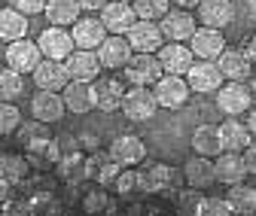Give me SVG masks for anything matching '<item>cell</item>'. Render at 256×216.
I'll list each match as a JSON object with an SVG mask.
<instances>
[{
    "mask_svg": "<svg viewBox=\"0 0 256 216\" xmlns=\"http://www.w3.org/2000/svg\"><path fill=\"white\" fill-rule=\"evenodd\" d=\"M132 6H134L138 18L156 21V18H162V15L171 9V0H132Z\"/></svg>",
    "mask_w": 256,
    "mask_h": 216,
    "instance_id": "e575fe53",
    "label": "cell"
},
{
    "mask_svg": "<svg viewBox=\"0 0 256 216\" xmlns=\"http://www.w3.org/2000/svg\"><path fill=\"white\" fill-rule=\"evenodd\" d=\"M18 125H22V113H18V107L12 104V101H0V134H12V131H18Z\"/></svg>",
    "mask_w": 256,
    "mask_h": 216,
    "instance_id": "d590c367",
    "label": "cell"
},
{
    "mask_svg": "<svg viewBox=\"0 0 256 216\" xmlns=\"http://www.w3.org/2000/svg\"><path fill=\"white\" fill-rule=\"evenodd\" d=\"M64 104H68L70 113L82 116L88 110L98 107V91H94V82H80V79H70L68 85H64Z\"/></svg>",
    "mask_w": 256,
    "mask_h": 216,
    "instance_id": "9a60e30c",
    "label": "cell"
},
{
    "mask_svg": "<svg viewBox=\"0 0 256 216\" xmlns=\"http://www.w3.org/2000/svg\"><path fill=\"white\" fill-rule=\"evenodd\" d=\"M101 12H104L101 21L107 27V34H128V27L138 21V12L128 0H107Z\"/></svg>",
    "mask_w": 256,
    "mask_h": 216,
    "instance_id": "5bb4252c",
    "label": "cell"
},
{
    "mask_svg": "<svg viewBox=\"0 0 256 216\" xmlns=\"http://www.w3.org/2000/svg\"><path fill=\"white\" fill-rule=\"evenodd\" d=\"M202 189H196V186H192V189H183L180 195H177V204H180V210L183 213H198V204H202Z\"/></svg>",
    "mask_w": 256,
    "mask_h": 216,
    "instance_id": "60d3db41",
    "label": "cell"
},
{
    "mask_svg": "<svg viewBox=\"0 0 256 216\" xmlns=\"http://www.w3.org/2000/svg\"><path fill=\"white\" fill-rule=\"evenodd\" d=\"M158 110V101L152 91H146V85H134L132 91H125V101H122V113L128 122H150Z\"/></svg>",
    "mask_w": 256,
    "mask_h": 216,
    "instance_id": "277c9868",
    "label": "cell"
},
{
    "mask_svg": "<svg viewBox=\"0 0 256 216\" xmlns=\"http://www.w3.org/2000/svg\"><path fill=\"white\" fill-rule=\"evenodd\" d=\"M61 174H64V180H68V183H80V180H86V177H88V171H86V159L80 156V152L68 156V159L61 162Z\"/></svg>",
    "mask_w": 256,
    "mask_h": 216,
    "instance_id": "8d00e7d4",
    "label": "cell"
},
{
    "mask_svg": "<svg viewBox=\"0 0 256 216\" xmlns=\"http://www.w3.org/2000/svg\"><path fill=\"white\" fill-rule=\"evenodd\" d=\"M216 107L226 116H241L250 110V85L241 79H229L216 88Z\"/></svg>",
    "mask_w": 256,
    "mask_h": 216,
    "instance_id": "5b68a950",
    "label": "cell"
},
{
    "mask_svg": "<svg viewBox=\"0 0 256 216\" xmlns=\"http://www.w3.org/2000/svg\"><path fill=\"white\" fill-rule=\"evenodd\" d=\"M24 34H28V15L18 12L16 6L0 9V40L10 43V40H18Z\"/></svg>",
    "mask_w": 256,
    "mask_h": 216,
    "instance_id": "f546056e",
    "label": "cell"
},
{
    "mask_svg": "<svg viewBox=\"0 0 256 216\" xmlns=\"http://www.w3.org/2000/svg\"><path fill=\"white\" fill-rule=\"evenodd\" d=\"M64 113H68V104H64V98L58 95V91L40 88L37 95L30 98V116L40 119V122H49V125H55V122L64 119Z\"/></svg>",
    "mask_w": 256,
    "mask_h": 216,
    "instance_id": "4fadbf2b",
    "label": "cell"
},
{
    "mask_svg": "<svg viewBox=\"0 0 256 216\" xmlns=\"http://www.w3.org/2000/svg\"><path fill=\"white\" fill-rule=\"evenodd\" d=\"M94 91H98V110H101V113L122 110L125 85H122L119 79H101V82H94Z\"/></svg>",
    "mask_w": 256,
    "mask_h": 216,
    "instance_id": "4316f807",
    "label": "cell"
},
{
    "mask_svg": "<svg viewBox=\"0 0 256 216\" xmlns=\"http://www.w3.org/2000/svg\"><path fill=\"white\" fill-rule=\"evenodd\" d=\"M220 137H222V149H232V152H244L250 146V128L238 119H226L220 125Z\"/></svg>",
    "mask_w": 256,
    "mask_h": 216,
    "instance_id": "83f0119b",
    "label": "cell"
},
{
    "mask_svg": "<svg viewBox=\"0 0 256 216\" xmlns=\"http://www.w3.org/2000/svg\"><path fill=\"white\" fill-rule=\"evenodd\" d=\"M116 189H119V195H122V198H128V195L140 192V180H138V171H132V168H128L125 174L119 171V177H116Z\"/></svg>",
    "mask_w": 256,
    "mask_h": 216,
    "instance_id": "74e56055",
    "label": "cell"
},
{
    "mask_svg": "<svg viewBox=\"0 0 256 216\" xmlns=\"http://www.w3.org/2000/svg\"><path fill=\"white\" fill-rule=\"evenodd\" d=\"M214 168H216V183H226V186L244 183V177L250 174L247 162H244V152H232V149H222L214 162Z\"/></svg>",
    "mask_w": 256,
    "mask_h": 216,
    "instance_id": "d6986e66",
    "label": "cell"
},
{
    "mask_svg": "<svg viewBox=\"0 0 256 216\" xmlns=\"http://www.w3.org/2000/svg\"><path fill=\"white\" fill-rule=\"evenodd\" d=\"M247 128H250V134L256 137V110H250V119H247Z\"/></svg>",
    "mask_w": 256,
    "mask_h": 216,
    "instance_id": "c3c4849f",
    "label": "cell"
},
{
    "mask_svg": "<svg viewBox=\"0 0 256 216\" xmlns=\"http://www.w3.org/2000/svg\"><path fill=\"white\" fill-rule=\"evenodd\" d=\"M152 88H156L152 95H156L158 107H165V110H177V107H183V104L189 101V95H192V88H189L186 76H177V73H162Z\"/></svg>",
    "mask_w": 256,
    "mask_h": 216,
    "instance_id": "3957f363",
    "label": "cell"
},
{
    "mask_svg": "<svg viewBox=\"0 0 256 216\" xmlns=\"http://www.w3.org/2000/svg\"><path fill=\"white\" fill-rule=\"evenodd\" d=\"M22 91H24V79L18 70H12V67L0 70V101H16Z\"/></svg>",
    "mask_w": 256,
    "mask_h": 216,
    "instance_id": "836d02e7",
    "label": "cell"
},
{
    "mask_svg": "<svg viewBox=\"0 0 256 216\" xmlns=\"http://www.w3.org/2000/svg\"><path fill=\"white\" fill-rule=\"evenodd\" d=\"M226 198L232 204V213H256V189L247 183H232Z\"/></svg>",
    "mask_w": 256,
    "mask_h": 216,
    "instance_id": "4dcf8cb0",
    "label": "cell"
},
{
    "mask_svg": "<svg viewBox=\"0 0 256 216\" xmlns=\"http://www.w3.org/2000/svg\"><path fill=\"white\" fill-rule=\"evenodd\" d=\"M80 0H46V9L43 15L52 21V24H61V27H70L76 18H80Z\"/></svg>",
    "mask_w": 256,
    "mask_h": 216,
    "instance_id": "f1b7e54d",
    "label": "cell"
},
{
    "mask_svg": "<svg viewBox=\"0 0 256 216\" xmlns=\"http://www.w3.org/2000/svg\"><path fill=\"white\" fill-rule=\"evenodd\" d=\"M128 43H132L134 52H158L165 43V34H162V27H158L156 21L150 18H138L132 27H128Z\"/></svg>",
    "mask_w": 256,
    "mask_h": 216,
    "instance_id": "8fae6325",
    "label": "cell"
},
{
    "mask_svg": "<svg viewBox=\"0 0 256 216\" xmlns=\"http://www.w3.org/2000/svg\"><path fill=\"white\" fill-rule=\"evenodd\" d=\"M222 70H220V64L216 61H208V58H198V61H192V67L186 70V82H189V88L192 91H216L220 85H222Z\"/></svg>",
    "mask_w": 256,
    "mask_h": 216,
    "instance_id": "9c48e42d",
    "label": "cell"
},
{
    "mask_svg": "<svg viewBox=\"0 0 256 216\" xmlns=\"http://www.w3.org/2000/svg\"><path fill=\"white\" fill-rule=\"evenodd\" d=\"M198 213H208V216H229V213H232V204H229V198H202Z\"/></svg>",
    "mask_w": 256,
    "mask_h": 216,
    "instance_id": "f35d334b",
    "label": "cell"
},
{
    "mask_svg": "<svg viewBox=\"0 0 256 216\" xmlns=\"http://www.w3.org/2000/svg\"><path fill=\"white\" fill-rule=\"evenodd\" d=\"M186 183L189 186H196V189H208V186H214L216 183V168H214V162L208 159V156H192L189 162H186Z\"/></svg>",
    "mask_w": 256,
    "mask_h": 216,
    "instance_id": "cb8c5ba5",
    "label": "cell"
},
{
    "mask_svg": "<svg viewBox=\"0 0 256 216\" xmlns=\"http://www.w3.org/2000/svg\"><path fill=\"white\" fill-rule=\"evenodd\" d=\"M86 171H88V177H94L101 183V186H107V183H116V177H119V171H122V165L110 156H104V152H94V156H88L86 159Z\"/></svg>",
    "mask_w": 256,
    "mask_h": 216,
    "instance_id": "d4e9b609",
    "label": "cell"
},
{
    "mask_svg": "<svg viewBox=\"0 0 256 216\" xmlns=\"http://www.w3.org/2000/svg\"><path fill=\"white\" fill-rule=\"evenodd\" d=\"M216 64H220V70H222L226 79H241L244 82L250 76V64H253V61L247 58L244 49H222L216 55Z\"/></svg>",
    "mask_w": 256,
    "mask_h": 216,
    "instance_id": "603a6c76",
    "label": "cell"
},
{
    "mask_svg": "<svg viewBox=\"0 0 256 216\" xmlns=\"http://www.w3.org/2000/svg\"><path fill=\"white\" fill-rule=\"evenodd\" d=\"M10 192H12V183H10V180H4V177H0V204H6Z\"/></svg>",
    "mask_w": 256,
    "mask_h": 216,
    "instance_id": "f6af8a7d",
    "label": "cell"
},
{
    "mask_svg": "<svg viewBox=\"0 0 256 216\" xmlns=\"http://www.w3.org/2000/svg\"><path fill=\"white\" fill-rule=\"evenodd\" d=\"M30 76H34L37 88H46V91H64V85L70 82L64 61H55V58H43Z\"/></svg>",
    "mask_w": 256,
    "mask_h": 216,
    "instance_id": "e0dca14e",
    "label": "cell"
},
{
    "mask_svg": "<svg viewBox=\"0 0 256 216\" xmlns=\"http://www.w3.org/2000/svg\"><path fill=\"white\" fill-rule=\"evenodd\" d=\"M138 180H140V192H150V195H165V198H174L177 201V189H180V180H177V171L171 165H146L144 171H138Z\"/></svg>",
    "mask_w": 256,
    "mask_h": 216,
    "instance_id": "6da1fadb",
    "label": "cell"
},
{
    "mask_svg": "<svg viewBox=\"0 0 256 216\" xmlns=\"http://www.w3.org/2000/svg\"><path fill=\"white\" fill-rule=\"evenodd\" d=\"M18 140H22V146H34V143L49 140V122H40V119L22 122L18 125Z\"/></svg>",
    "mask_w": 256,
    "mask_h": 216,
    "instance_id": "1f68e13d",
    "label": "cell"
},
{
    "mask_svg": "<svg viewBox=\"0 0 256 216\" xmlns=\"http://www.w3.org/2000/svg\"><path fill=\"white\" fill-rule=\"evenodd\" d=\"M171 3H177L180 9H196V6L202 3V0H171Z\"/></svg>",
    "mask_w": 256,
    "mask_h": 216,
    "instance_id": "bcb514c9",
    "label": "cell"
},
{
    "mask_svg": "<svg viewBox=\"0 0 256 216\" xmlns=\"http://www.w3.org/2000/svg\"><path fill=\"white\" fill-rule=\"evenodd\" d=\"M107 207H110V198H107L104 189H92V192L82 198V210H86V213H101V210H107Z\"/></svg>",
    "mask_w": 256,
    "mask_h": 216,
    "instance_id": "ab89813d",
    "label": "cell"
},
{
    "mask_svg": "<svg viewBox=\"0 0 256 216\" xmlns=\"http://www.w3.org/2000/svg\"><path fill=\"white\" fill-rule=\"evenodd\" d=\"M70 34H74L76 49H98L107 37V27L101 18H76L70 24Z\"/></svg>",
    "mask_w": 256,
    "mask_h": 216,
    "instance_id": "ffe728a7",
    "label": "cell"
},
{
    "mask_svg": "<svg viewBox=\"0 0 256 216\" xmlns=\"http://www.w3.org/2000/svg\"><path fill=\"white\" fill-rule=\"evenodd\" d=\"M110 156H113L122 168H132V165H140V162L146 159V146H144V140L134 137V134H122V137L113 140Z\"/></svg>",
    "mask_w": 256,
    "mask_h": 216,
    "instance_id": "44dd1931",
    "label": "cell"
},
{
    "mask_svg": "<svg viewBox=\"0 0 256 216\" xmlns=\"http://www.w3.org/2000/svg\"><path fill=\"white\" fill-rule=\"evenodd\" d=\"M122 70H125V76H128V82H132V85H146V88L156 85L158 76L165 73L162 64H158V55L156 52H134Z\"/></svg>",
    "mask_w": 256,
    "mask_h": 216,
    "instance_id": "7a4b0ae2",
    "label": "cell"
},
{
    "mask_svg": "<svg viewBox=\"0 0 256 216\" xmlns=\"http://www.w3.org/2000/svg\"><path fill=\"white\" fill-rule=\"evenodd\" d=\"M104 3H107V0H80V6H82L86 12H101Z\"/></svg>",
    "mask_w": 256,
    "mask_h": 216,
    "instance_id": "ee69618b",
    "label": "cell"
},
{
    "mask_svg": "<svg viewBox=\"0 0 256 216\" xmlns=\"http://www.w3.org/2000/svg\"><path fill=\"white\" fill-rule=\"evenodd\" d=\"M196 9H198L202 24H204V27H216V30H222V27L235 18L232 0H202Z\"/></svg>",
    "mask_w": 256,
    "mask_h": 216,
    "instance_id": "7402d4cb",
    "label": "cell"
},
{
    "mask_svg": "<svg viewBox=\"0 0 256 216\" xmlns=\"http://www.w3.org/2000/svg\"><path fill=\"white\" fill-rule=\"evenodd\" d=\"M253 95H256V76H253Z\"/></svg>",
    "mask_w": 256,
    "mask_h": 216,
    "instance_id": "681fc988",
    "label": "cell"
},
{
    "mask_svg": "<svg viewBox=\"0 0 256 216\" xmlns=\"http://www.w3.org/2000/svg\"><path fill=\"white\" fill-rule=\"evenodd\" d=\"M37 46H40V52H43V58H55V61H64L74 49H76V43H74V34L68 27H61V24H52V27H46L43 34L37 37Z\"/></svg>",
    "mask_w": 256,
    "mask_h": 216,
    "instance_id": "8992f818",
    "label": "cell"
},
{
    "mask_svg": "<svg viewBox=\"0 0 256 216\" xmlns=\"http://www.w3.org/2000/svg\"><path fill=\"white\" fill-rule=\"evenodd\" d=\"M158 55V64H162L165 73H177V76H186V70L192 67V61H196V55H192L189 46L183 43H162V49L156 52Z\"/></svg>",
    "mask_w": 256,
    "mask_h": 216,
    "instance_id": "2e32d148",
    "label": "cell"
},
{
    "mask_svg": "<svg viewBox=\"0 0 256 216\" xmlns=\"http://www.w3.org/2000/svg\"><path fill=\"white\" fill-rule=\"evenodd\" d=\"M244 52H247V58L256 64V37H250V43H247V49H244Z\"/></svg>",
    "mask_w": 256,
    "mask_h": 216,
    "instance_id": "7dc6e473",
    "label": "cell"
},
{
    "mask_svg": "<svg viewBox=\"0 0 256 216\" xmlns=\"http://www.w3.org/2000/svg\"><path fill=\"white\" fill-rule=\"evenodd\" d=\"M64 67H68L70 79L94 82L98 73H101V61H98V55H94V49H74L68 58H64Z\"/></svg>",
    "mask_w": 256,
    "mask_h": 216,
    "instance_id": "7c38bea8",
    "label": "cell"
},
{
    "mask_svg": "<svg viewBox=\"0 0 256 216\" xmlns=\"http://www.w3.org/2000/svg\"><path fill=\"white\" fill-rule=\"evenodd\" d=\"M12 6L24 15H37V12L46 9V0H12Z\"/></svg>",
    "mask_w": 256,
    "mask_h": 216,
    "instance_id": "b9f144b4",
    "label": "cell"
},
{
    "mask_svg": "<svg viewBox=\"0 0 256 216\" xmlns=\"http://www.w3.org/2000/svg\"><path fill=\"white\" fill-rule=\"evenodd\" d=\"M128 3H132V0H128Z\"/></svg>",
    "mask_w": 256,
    "mask_h": 216,
    "instance_id": "f907efd6",
    "label": "cell"
},
{
    "mask_svg": "<svg viewBox=\"0 0 256 216\" xmlns=\"http://www.w3.org/2000/svg\"><path fill=\"white\" fill-rule=\"evenodd\" d=\"M0 177L10 180V183H18L28 177V162L22 156H12V152H0Z\"/></svg>",
    "mask_w": 256,
    "mask_h": 216,
    "instance_id": "d6a6232c",
    "label": "cell"
},
{
    "mask_svg": "<svg viewBox=\"0 0 256 216\" xmlns=\"http://www.w3.org/2000/svg\"><path fill=\"white\" fill-rule=\"evenodd\" d=\"M94 55H98L101 67L122 70V67L128 64V58L134 55V49H132V43H128V37H125V34H107V37H104V43L94 49Z\"/></svg>",
    "mask_w": 256,
    "mask_h": 216,
    "instance_id": "52a82bcc",
    "label": "cell"
},
{
    "mask_svg": "<svg viewBox=\"0 0 256 216\" xmlns=\"http://www.w3.org/2000/svg\"><path fill=\"white\" fill-rule=\"evenodd\" d=\"M192 149L198 156H208V159H216L222 152V137H220V125H198L192 131Z\"/></svg>",
    "mask_w": 256,
    "mask_h": 216,
    "instance_id": "484cf974",
    "label": "cell"
},
{
    "mask_svg": "<svg viewBox=\"0 0 256 216\" xmlns=\"http://www.w3.org/2000/svg\"><path fill=\"white\" fill-rule=\"evenodd\" d=\"M244 162H247V171L256 174V143H250V146L244 149Z\"/></svg>",
    "mask_w": 256,
    "mask_h": 216,
    "instance_id": "7bdbcfd3",
    "label": "cell"
},
{
    "mask_svg": "<svg viewBox=\"0 0 256 216\" xmlns=\"http://www.w3.org/2000/svg\"><path fill=\"white\" fill-rule=\"evenodd\" d=\"M43 61V52H40V46L37 43H30V40H24V37H18V40H10V46H6V64L12 67V70H18L22 76L24 73H34V67Z\"/></svg>",
    "mask_w": 256,
    "mask_h": 216,
    "instance_id": "ba28073f",
    "label": "cell"
},
{
    "mask_svg": "<svg viewBox=\"0 0 256 216\" xmlns=\"http://www.w3.org/2000/svg\"><path fill=\"white\" fill-rule=\"evenodd\" d=\"M189 49L196 58H208V61H216V55L226 49V40H222V30L216 27H196V34L189 37Z\"/></svg>",
    "mask_w": 256,
    "mask_h": 216,
    "instance_id": "ac0fdd59",
    "label": "cell"
},
{
    "mask_svg": "<svg viewBox=\"0 0 256 216\" xmlns=\"http://www.w3.org/2000/svg\"><path fill=\"white\" fill-rule=\"evenodd\" d=\"M158 27H162L165 40L171 43H186L192 34H196V15H192L189 9H168L162 18H158Z\"/></svg>",
    "mask_w": 256,
    "mask_h": 216,
    "instance_id": "30bf717a",
    "label": "cell"
}]
</instances>
